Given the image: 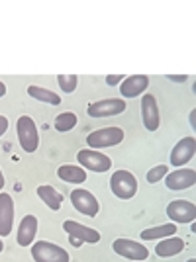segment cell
Instances as JSON below:
<instances>
[{"label":"cell","mask_w":196,"mask_h":262,"mask_svg":"<svg viewBox=\"0 0 196 262\" xmlns=\"http://www.w3.org/2000/svg\"><path fill=\"white\" fill-rule=\"evenodd\" d=\"M16 133H18V143L26 153H35L40 145V133L37 125L30 116H20L16 121Z\"/></svg>","instance_id":"obj_1"},{"label":"cell","mask_w":196,"mask_h":262,"mask_svg":"<svg viewBox=\"0 0 196 262\" xmlns=\"http://www.w3.org/2000/svg\"><path fill=\"white\" fill-rule=\"evenodd\" d=\"M32 258L35 262H69V252L55 245V243H47V241H37L32 245Z\"/></svg>","instance_id":"obj_2"},{"label":"cell","mask_w":196,"mask_h":262,"mask_svg":"<svg viewBox=\"0 0 196 262\" xmlns=\"http://www.w3.org/2000/svg\"><path fill=\"white\" fill-rule=\"evenodd\" d=\"M112 194L120 200H131L138 192V180L128 170H116L110 178Z\"/></svg>","instance_id":"obj_3"},{"label":"cell","mask_w":196,"mask_h":262,"mask_svg":"<svg viewBox=\"0 0 196 262\" xmlns=\"http://www.w3.org/2000/svg\"><path fill=\"white\" fill-rule=\"evenodd\" d=\"M122 141H124V129H120V127H102V129L92 131L87 137V145L94 151L120 145Z\"/></svg>","instance_id":"obj_4"},{"label":"cell","mask_w":196,"mask_h":262,"mask_svg":"<svg viewBox=\"0 0 196 262\" xmlns=\"http://www.w3.org/2000/svg\"><path fill=\"white\" fill-rule=\"evenodd\" d=\"M76 161L83 168H88L92 172H106L112 168V161L108 155L98 153L94 149H81L76 153Z\"/></svg>","instance_id":"obj_5"},{"label":"cell","mask_w":196,"mask_h":262,"mask_svg":"<svg viewBox=\"0 0 196 262\" xmlns=\"http://www.w3.org/2000/svg\"><path fill=\"white\" fill-rule=\"evenodd\" d=\"M126 100L122 98H106V100H98L88 104L87 114L90 118H110V116H118L126 112Z\"/></svg>","instance_id":"obj_6"},{"label":"cell","mask_w":196,"mask_h":262,"mask_svg":"<svg viewBox=\"0 0 196 262\" xmlns=\"http://www.w3.org/2000/svg\"><path fill=\"white\" fill-rule=\"evenodd\" d=\"M71 204L79 213H83L87 217H96L98 209H100L96 196L90 194L88 190H83V188H76L71 192Z\"/></svg>","instance_id":"obj_7"},{"label":"cell","mask_w":196,"mask_h":262,"mask_svg":"<svg viewBox=\"0 0 196 262\" xmlns=\"http://www.w3.org/2000/svg\"><path fill=\"white\" fill-rule=\"evenodd\" d=\"M112 249H114L116 254H120L124 258H130V260H135V262H143L149 256V251L143 247L142 243L131 239H116L112 243Z\"/></svg>","instance_id":"obj_8"},{"label":"cell","mask_w":196,"mask_h":262,"mask_svg":"<svg viewBox=\"0 0 196 262\" xmlns=\"http://www.w3.org/2000/svg\"><path fill=\"white\" fill-rule=\"evenodd\" d=\"M167 217L173 223H194L196 206L186 200H174L167 206Z\"/></svg>","instance_id":"obj_9"},{"label":"cell","mask_w":196,"mask_h":262,"mask_svg":"<svg viewBox=\"0 0 196 262\" xmlns=\"http://www.w3.org/2000/svg\"><path fill=\"white\" fill-rule=\"evenodd\" d=\"M142 120H143V125H145V129L147 131L159 129V123H161V118H159V106H157V100H155L153 94H143Z\"/></svg>","instance_id":"obj_10"},{"label":"cell","mask_w":196,"mask_h":262,"mask_svg":"<svg viewBox=\"0 0 196 262\" xmlns=\"http://www.w3.org/2000/svg\"><path fill=\"white\" fill-rule=\"evenodd\" d=\"M196 153V139L194 137H183L181 141L177 143L171 151V164L174 168L183 166L188 161H192V157Z\"/></svg>","instance_id":"obj_11"},{"label":"cell","mask_w":196,"mask_h":262,"mask_svg":"<svg viewBox=\"0 0 196 262\" xmlns=\"http://www.w3.org/2000/svg\"><path fill=\"white\" fill-rule=\"evenodd\" d=\"M63 231H65L69 237L81 241V243H90V245H94V243L100 241V233H98L96 229L87 227V225H81V223H76L73 219H67L65 223H63Z\"/></svg>","instance_id":"obj_12"},{"label":"cell","mask_w":196,"mask_h":262,"mask_svg":"<svg viewBox=\"0 0 196 262\" xmlns=\"http://www.w3.org/2000/svg\"><path fill=\"white\" fill-rule=\"evenodd\" d=\"M196 182V172L192 168H179L173 170L171 174L165 176V184L169 190H186L192 188Z\"/></svg>","instance_id":"obj_13"},{"label":"cell","mask_w":196,"mask_h":262,"mask_svg":"<svg viewBox=\"0 0 196 262\" xmlns=\"http://www.w3.org/2000/svg\"><path fill=\"white\" fill-rule=\"evenodd\" d=\"M14 225V200L10 194H0V237H8Z\"/></svg>","instance_id":"obj_14"},{"label":"cell","mask_w":196,"mask_h":262,"mask_svg":"<svg viewBox=\"0 0 196 262\" xmlns=\"http://www.w3.org/2000/svg\"><path fill=\"white\" fill-rule=\"evenodd\" d=\"M147 84H149V78L145 75H133V77H128L122 80L120 94L124 98H138L142 92L147 90Z\"/></svg>","instance_id":"obj_15"},{"label":"cell","mask_w":196,"mask_h":262,"mask_svg":"<svg viewBox=\"0 0 196 262\" xmlns=\"http://www.w3.org/2000/svg\"><path fill=\"white\" fill-rule=\"evenodd\" d=\"M35 235H37V219H35V215H26L18 225V235H16L18 245L30 247L35 239Z\"/></svg>","instance_id":"obj_16"},{"label":"cell","mask_w":196,"mask_h":262,"mask_svg":"<svg viewBox=\"0 0 196 262\" xmlns=\"http://www.w3.org/2000/svg\"><path fill=\"white\" fill-rule=\"evenodd\" d=\"M185 251V241L179 237H167V239L159 241V245L155 247V254L161 258H169V256H177Z\"/></svg>","instance_id":"obj_17"},{"label":"cell","mask_w":196,"mask_h":262,"mask_svg":"<svg viewBox=\"0 0 196 262\" xmlns=\"http://www.w3.org/2000/svg\"><path fill=\"white\" fill-rule=\"evenodd\" d=\"M57 176L63 180V182H69V184H81L87 180V172L83 166H75V164H61L57 168Z\"/></svg>","instance_id":"obj_18"},{"label":"cell","mask_w":196,"mask_h":262,"mask_svg":"<svg viewBox=\"0 0 196 262\" xmlns=\"http://www.w3.org/2000/svg\"><path fill=\"white\" fill-rule=\"evenodd\" d=\"M37 196H40V200H44L45 206L49 209H53V211H57V209L61 208V204H63V196L49 184L40 186L37 188Z\"/></svg>","instance_id":"obj_19"},{"label":"cell","mask_w":196,"mask_h":262,"mask_svg":"<svg viewBox=\"0 0 196 262\" xmlns=\"http://www.w3.org/2000/svg\"><path fill=\"white\" fill-rule=\"evenodd\" d=\"M143 241H155V239H167V237H174L177 233V225L174 223H167V225H159V227H151V229L140 231Z\"/></svg>","instance_id":"obj_20"},{"label":"cell","mask_w":196,"mask_h":262,"mask_svg":"<svg viewBox=\"0 0 196 262\" xmlns=\"http://www.w3.org/2000/svg\"><path fill=\"white\" fill-rule=\"evenodd\" d=\"M28 94L32 96V98L40 100V102H45V104H49V106H59L61 104V96L59 94H55L51 90H47V88H42V86H28Z\"/></svg>","instance_id":"obj_21"},{"label":"cell","mask_w":196,"mask_h":262,"mask_svg":"<svg viewBox=\"0 0 196 262\" xmlns=\"http://www.w3.org/2000/svg\"><path fill=\"white\" fill-rule=\"evenodd\" d=\"M76 121H79V118H76L73 112H63V114H59L55 118V129L61 131V133L71 131L76 125Z\"/></svg>","instance_id":"obj_22"},{"label":"cell","mask_w":196,"mask_h":262,"mask_svg":"<svg viewBox=\"0 0 196 262\" xmlns=\"http://www.w3.org/2000/svg\"><path fill=\"white\" fill-rule=\"evenodd\" d=\"M57 82H59V86H61L63 92L73 94L76 90V84H79V77H76V75H59V77H57Z\"/></svg>","instance_id":"obj_23"},{"label":"cell","mask_w":196,"mask_h":262,"mask_svg":"<svg viewBox=\"0 0 196 262\" xmlns=\"http://www.w3.org/2000/svg\"><path fill=\"white\" fill-rule=\"evenodd\" d=\"M167 172H169V168H167L165 164L153 166L151 170L147 172V182H149V184H157L161 178H165V176H167Z\"/></svg>","instance_id":"obj_24"},{"label":"cell","mask_w":196,"mask_h":262,"mask_svg":"<svg viewBox=\"0 0 196 262\" xmlns=\"http://www.w3.org/2000/svg\"><path fill=\"white\" fill-rule=\"evenodd\" d=\"M124 75H112V77H106V84L108 86H116V84H122V80H124Z\"/></svg>","instance_id":"obj_25"},{"label":"cell","mask_w":196,"mask_h":262,"mask_svg":"<svg viewBox=\"0 0 196 262\" xmlns=\"http://www.w3.org/2000/svg\"><path fill=\"white\" fill-rule=\"evenodd\" d=\"M6 129H8V120L4 116H0V137L6 133Z\"/></svg>","instance_id":"obj_26"},{"label":"cell","mask_w":196,"mask_h":262,"mask_svg":"<svg viewBox=\"0 0 196 262\" xmlns=\"http://www.w3.org/2000/svg\"><path fill=\"white\" fill-rule=\"evenodd\" d=\"M169 80H174V82H185V80H188V77H173V75H169Z\"/></svg>","instance_id":"obj_27"},{"label":"cell","mask_w":196,"mask_h":262,"mask_svg":"<svg viewBox=\"0 0 196 262\" xmlns=\"http://www.w3.org/2000/svg\"><path fill=\"white\" fill-rule=\"evenodd\" d=\"M196 112L194 110H192V112H190V125H192V127H196Z\"/></svg>","instance_id":"obj_28"},{"label":"cell","mask_w":196,"mask_h":262,"mask_svg":"<svg viewBox=\"0 0 196 262\" xmlns=\"http://www.w3.org/2000/svg\"><path fill=\"white\" fill-rule=\"evenodd\" d=\"M6 94V86H4V82H0V98Z\"/></svg>","instance_id":"obj_29"},{"label":"cell","mask_w":196,"mask_h":262,"mask_svg":"<svg viewBox=\"0 0 196 262\" xmlns=\"http://www.w3.org/2000/svg\"><path fill=\"white\" fill-rule=\"evenodd\" d=\"M69 239H71V243H73V245H75L76 249H79V247H81V245H83V243H81V241H76V239H73V237H69Z\"/></svg>","instance_id":"obj_30"},{"label":"cell","mask_w":196,"mask_h":262,"mask_svg":"<svg viewBox=\"0 0 196 262\" xmlns=\"http://www.w3.org/2000/svg\"><path fill=\"white\" fill-rule=\"evenodd\" d=\"M4 188V176H2V170H0V190Z\"/></svg>","instance_id":"obj_31"},{"label":"cell","mask_w":196,"mask_h":262,"mask_svg":"<svg viewBox=\"0 0 196 262\" xmlns=\"http://www.w3.org/2000/svg\"><path fill=\"white\" fill-rule=\"evenodd\" d=\"M4 251V243H2V241H0V252Z\"/></svg>","instance_id":"obj_32"},{"label":"cell","mask_w":196,"mask_h":262,"mask_svg":"<svg viewBox=\"0 0 196 262\" xmlns=\"http://www.w3.org/2000/svg\"><path fill=\"white\" fill-rule=\"evenodd\" d=\"M186 262H196V260H194V258H190V260H186Z\"/></svg>","instance_id":"obj_33"}]
</instances>
